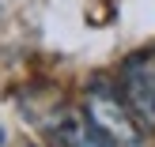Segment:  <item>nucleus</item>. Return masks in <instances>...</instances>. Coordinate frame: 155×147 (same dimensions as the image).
<instances>
[{
	"label": "nucleus",
	"instance_id": "obj_1",
	"mask_svg": "<svg viewBox=\"0 0 155 147\" xmlns=\"http://www.w3.org/2000/svg\"><path fill=\"white\" fill-rule=\"evenodd\" d=\"M83 117L98 128L114 147H148V132L140 128V121L133 117V110L125 106L117 83L106 79V75H95L83 91Z\"/></svg>",
	"mask_w": 155,
	"mask_h": 147
},
{
	"label": "nucleus",
	"instance_id": "obj_2",
	"mask_svg": "<svg viewBox=\"0 0 155 147\" xmlns=\"http://www.w3.org/2000/svg\"><path fill=\"white\" fill-rule=\"evenodd\" d=\"M117 91L144 132H155V49L125 57L117 72Z\"/></svg>",
	"mask_w": 155,
	"mask_h": 147
},
{
	"label": "nucleus",
	"instance_id": "obj_3",
	"mask_svg": "<svg viewBox=\"0 0 155 147\" xmlns=\"http://www.w3.org/2000/svg\"><path fill=\"white\" fill-rule=\"evenodd\" d=\"M53 136H57L64 147H114L80 110H68L64 117H61V125L53 128Z\"/></svg>",
	"mask_w": 155,
	"mask_h": 147
}]
</instances>
